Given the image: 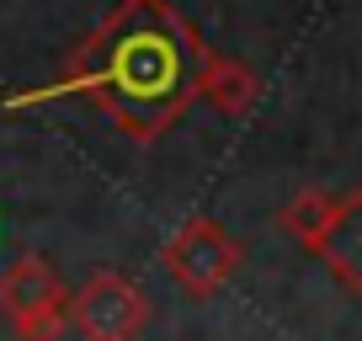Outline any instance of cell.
Listing matches in <instances>:
<instances>
[{"instance_id":"cell-1","label":"cell","mask_w":362,"mask_h":341,"mask_svg":"<svg viewBox=\"0 0 362 341\" xmlns=\"http://www.w3.org/2000/svg\"><path fill=\"white\" fill-rule=\"evenodd\" d=\"M203 37L170 0H117L54 86L16 96L11 107L27 102H54V96H90L134 144H155L176 123L192 96H203Z\"/></svg>"},{"instance_id":"cell-2","label":"cell","mask_w":362,"mask_h":341,"mask_svg":"<svg viewBox=\"0 0 362 341\" xmlns=\"http://www.w3.org/2000/svg\"><path fill=\"white\" fill-rule=\"evenodd\" d=\"M165 267L192 299H214L240 272V245L218 219H181V229L165 240Z\"/></svg>"},{"instance_id":"cell-3","label":"cell","mask_w":362,"mask_h":341,"mask_svg":"<svg viewBox=\"0 0 362 341\" xmlns=\"http://www.w3.org/2000/svg\"><path fill=\"white\" fill-rule=\"evenodd\" d=\"M144 320H149V299L123 272H96L75 294V330L86 341H134Z\"/></svg>"},{"instance_id":"cell-4","label":"cell","mask_w":362,"mask_h":341,"mask_svg":"<svg viewBox=\"0 0 362 341\" xmlns=\"http://www.w3.org/2000/svg\"><path fill=\"white\" fill-rule=\"evenodd\" d=\"M64 299L75 294H64L48 256H22V262H11V272H0V309H6L11 325H27V320H37L43 309L64 304Z\"/></svg>"},{"instance_id":"cell-5","label":"cell","mask_w":362,"mask_h":341,"mask_svg":"<svg viewBox=\"0 0 362 341\" xmlns=\"http://www.w3.org/2000/svg\"><path fill=\"white\" fill-rule=\"evenodd\" d=\"M320 262L330 267V277H336L341 288L362 294V187L341 197L336 224H330L325 245H320Z\"/></svg>"},{"instance_id":"cell-6","label":"cell","mask_w":362,"mask_h":341,"mask_svg":"<svg viewBox=\"0 0 362 341\" xmlns=\"http://www.w3.org/2000/svg\"><path fill=\"white\" fill-rule=\"evenodd\" d=\"M203 96L224 117H250V107H256V96H261V80H256V69H250V64L203 48Z\"/></svg>"},{"instance_id":"cell-7","label":"cell","mask_w":362,"mask_h":341,"mask_svg":"<svg viewBox=\"0 0 362 341\" xmlns=\"http://www.w3.org/2000/svg\"><path fill=\"white\" fill-rule=\"evenodd\" d=\"M336 208H341V197L320 192V187H304V192H298L277 219H283V229L298 240V245H309V250L320 256V245H325L330 224H336Z\"/></svg>"}]
</instances>
